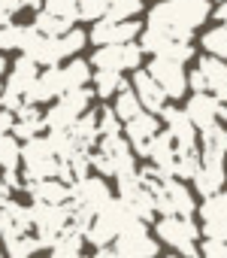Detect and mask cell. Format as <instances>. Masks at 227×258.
Masks as SVG:
<instances>
[{
  "instance_id": "obj_21",
  "label": "cell",
  "mask_w": 227,
  "mask_h": 258,
  "mask_svg": "<svg viewBox=\"0 0 227 258\" xmlns=\"http://www.w3.org/2000/svg\"><path fill=\"white\" fill-rule=\"evenodd\" d=\"M134 91L140 94V100H143V106L149 109V112H161L164 106H167V91L161 88V82L149 73V70H143V67H137L134 70Z\"/></svg>"
},
{
  "instance_id": "obj_48",
  "label": "cell",
  "mask_w": 227,
  "mask_h": 258,
  "mask_svg": "<svg viewBox=\"0 0 227 258\" xmlns=\"http://www.w3.org/2000/svg\"><path fill=\"white\" fill-rule=\"evenodd\" d=\"M7 67H10V64H7V58H0V76L7 73Z\"/></svg>"
},
{
  "instance_id": "obj_49",
  "label": "cell",
  "mask_w": 227,
  "mask_h": 258,
  "mask_svg": "<svg viewBox=\"0 0 227 258\" xmlns=\"http://www.w3.org/2000/svg\"><path fill=\"white\" fill-rule=\"evenodd\" d=\"M106 4H119V0H106Z\"/></svg>"
},
{
  "instance_id": "obj_17",
  "label": "cell",
  "mask_w": 227,
  "mask_h": 258,
  "mask_svg": "<svg viewBox=\"0 0 227 258\" xmlns=\"http://www.w3.org/2000/svg\"><path fill=\"white\" fill-rule=\"evenodd\" d=\"M197 213L203 219V234L206 237H227V191L224 188L203 198Z\"/></svg>"
},
{
  "instance_id": "obj_9",
  "label": "cell",
  "mask_w": 227,
  "mask_h": 258,
  "mask_svg": "<svg viewBox=\"0 0 227 258\" xmlns=\"http://www.w3.org/2000/svg\"><path fill=\"white\" fill-rule=\"evenodd\" d=\"M140 64H143V46L134 40L97 46V52L91 55V67L97 70H137Z\"/></svg>"
},
{
  "instance_id": "obj_52",
  "label": "cell",
  "mask_w": 227,
  "mask_h": 258,
  "mask_svg": "<svg viewBox=\"0 0 227 258\" xmlns=\"http://www.w3.org/2000/svg\"><path fill=\"white\" fill-rule=\"evenodd\" d=\"M218 4H221V0H218Z\"/></svg>"
},
{
  "instance_id": "obj_36",
  "label": "cell",
  "mask_w": 227,
  "mask_h": 258,
  "mask_svg": "<svg viewBox=\"0 0 227 258\" xmlns=\"http://www.w3.org/2000/svg\"><path fill=\"white\" fill-rule=\"evenodd\" d=\"M200 43H203V49H206L209 55H218V58L227 61V25H218V28L206 31Z\"/></svg>"
},
{
  "instance_id": "obj_27",
  "label": "cell",
  "mask_w": 227,
  "mask_h": 258,
  "mask_svg": "<svg viewBox=\"0 0 227 258\" xmlns=\"http://www.w3.org/2000/svg\"><path fill=\"white\" fill-rule=\"evenodd\" d=\"M70 134L76 137V143L82 146V149H94L97 146V140H100V131H97V112H82L76 121H73V127H70Z\"/></svg>"
},
{
  "instance_id": "obj_38",
  "label": "cell",
  "mask_w": 227,
  "mask_h": 258,
  "mask_svg": "<svg viewBox=\"0 0 227 258\" xmlns=\"http://www.w3.org/2000/svg\"><path fill=\"white\" fill-rule=\"evenodd\" d=\"M122 124H125V121L119 118L116 106H103V109L97 112V131H100V137H116V134H122V131H125Z\"/></svg>"
},
{
  "instance_id": "obj_43",
  "label": "cell",
  "mask_w": 227,
  "mask_h": 258,
  "mask_svg": "<svg viewBox=\"0 0 227 258\" xmlns=\"http://www.w3.org/2000/svg\"><path fill=\"white\" fill-rule=\"evenodd\" d=\"M200 255H212V258H227V237H206L200 246Z\"/></svg>"
},
{
  "instance_id": "obj_11",
  "label": "cell",
  "mask_w": 227,
  "mask_h": 258,
  "mask_svg": "<svg viewBox=\"0 0 227 258\" xmlns=\"http://www.w3.org/2000/svg\"><path fill=\"white\" fill-rule=\"evenodd\" d=\"M143 52H152V55H161V58H173V61H191L194 58V46H191V40H182V37H170V34H164V31H158V28H152V25H146L143 28Z\"/></svg>"
},
{
  "instance_id": "obj_19",
  "label": "cell",
  "mask_w": 227,
  "mask_h": 258,
  "mask_svg": "<svg viewBox=\"0 0 227 258\" xmlns=\"http://www.w3.org/2000/svg\"><path fill=\"white\" fill-rule=\"evenodd\" d=\"M70 191H73V201H76L79 207H88L91 213H97V210L112 198L106 179H103V176H91V173L82 176V179H76V182L70 185Z\"/></svg>"
},
{
  "instance_id": "obj_47",
  "label": "cell",
  "mask_w": 227,
  "mask_h": 258,
  "mask_svg": "<svg viewBox=\"0 0 227 258\" xmlns=\"http://www.w3.org/2000/svg\"><path fill=\"white\" fill-rule=\"evenodd\" d=\"M25 10H43V0H22Z\"/></svg>"
},
{
  "instance_id": "obj_51",
  "label": "cell",
  "mask_w": 227,
  "mask_h": 258,
  "mask_svg": "<svg viewBox=\"0 0 227 258\" xmlns=\"http://www.w3.org/2000/svg\"><path fill=\"white\" fill-rule=\"evenodd\" d=\"M0 255H4V249H0Z\"/></svg>"
},
{
  "instance_id": "obj_20",
  "label": "cell",
  "mask_w": 227,
  "mask_h": 258,
  "mask_svg": "<svg viewBox=\"0 0 227 258\" xmlns=\"http://www.w3.org/2000/svg\"><path fill=\"white\" fill-rule=\"evenodd\" d=\"M34 228V219H31V207L19 204V201H4L0 204V237H19V234H28Z\"/></svg>"
},
{
  "instance_id": "obj_15",
  "label": "cell",
  "mask_w": 227,
  "mask_h": 258,
  "mask_svg": "<svg viewBox=\"0 0 227 258\" xmlns=\"http://www.w3.org/2000/svg\"><path fill=\"white\" fill-rule=\"evenodd\" d=\"M224 179H227L224 155H206V152H200V167H197V173H194V179H191L194 188H197L203 198H209V195L221 191Z\"/></svg>"
},
{
  "instance_id": "obj_28",
  "label": "cell",
  "mask_w": 227,
  "mask_h": 258,
  "mask_svg": "<svg viewBox=\"0 0 227 258\" xmlns=\"http://www.w3.org/2000/svg\"><path fill=\"white\" fill-rule=\"evenodd\" d=\"M197 143L203 146L200 152H206V155H224L227 158V124L215 121V124L203 127L200 137H197Z\"/></svg>"
},
{
  "instance_id": "obj_3",
  "label": "cell",
  "mask_w": 227,
  "mask_h": 258,
  "mask_svg": "<svg viewBox=\"0 0 227 258\" xmlns=\"http://www.w3.org/2000/svg\"><path fill=\"white\" fill-rule=\"evenodd\" d=\"M85 43H88V34H85V31H76V28H70V31H64V34H55V37L43 34V40H40V46L31 52V58H34L40 67H55V64H61L64 58H73Z\"/></svg>"
},
{
  "instance_id": "obj_8",
  "label": "cell",
  "mask_w": 227,
  "mask_h": 258,
  "mask_svg": "<svg viewBox=\"0 0 227 258\" xmlns=\"http://www.w3.org/2000/svg\"><path fill=\"white\" fill-rule=\"evenodd\" d=\"M31 219H34V228H37L40 240H43V249H49L52 240L70 225V201L67 204H43V201H34Z\"/></svg>"
},
{
  "instance_id": "obj_41",
  "label": "cell",
  "mask_w": 227,
  "mask_h": 258,
  "mask_svg": "<svg viewBox=\"0 0 227 258\" xmlns=\"http://www.w3.org/2000/svg\"><path fill=\"white\" fill-rule=\"evenodd\" d=\"M106 10H109L106 0H79V19L82 22H97L106 16Z\"/></svg>"
},
{
  "instance_id": "obj_46",
  "label": "cell",
  "mask_w": 227,
  "mask_h": 258,
  "mask_svg": "<svg viewBox=\"0 0 227 258\" xmlns=\"http://www.w3.org/2000/svg\"><path fill=\"white\" fill-rule=\"evenodd\" d=\"M215 19H218L221 25H227V0H221V7L215 10Z\"/></svg>"
},
{
  "instance_id": "obj_45",
  "label": "cell",
  "mask_w": 227,
  "mask_h": 258,
  "mask_svg": "<svg viewBox=\"0 0 227 258\" xmlns=\"http://www.w3.org/2000/svg\"><path fill=\"white\" fill-rule=\"evenodd\" d=\"M10 195H13V188H10V182L4 179V173H0V204L10 201Z\"/></svg>"
},
{
  "instance_id": "obj_50",
  "label": "cell",
  "mask_w": 227,
  "mask_h": 258,
  "mask_svg": "<svg viewBox=\"0 0 227 258\" xmlns=\"http://www.w3.org/2000/svg\"><path fill=\"white\" fill-rule=\"evenodd\" d=\"M0 94H4V82H0Z\"/></svg>"
},
{
  "instance_id": "obj_26",
  "label": "cell",
  "mask_w": 227,
  "mask_h": 258,
  "mask_svg": "<svg viewBox=\"0 0 227 258\" xmlns=\"http://www.w3.org/2000/svg\"><path fill=\"white\" fill-rule=\"evenodd\" d=\"M146 158H149L155 167L173 173V164H176V140H173V134H170V131H158V134L152 137V143H149Z\"/></svg>"
},
{
  "instance_id": "obj_25",
  "label": "cell",
  "mask_w": 227,
  "mask_h": 258,
  "mask_svg": "<svg viewBox=\"0 0 227 258\" xmlns=\"http://www.w3.org/2000/svg\"><path fill=\"white\" fill-rule=\"evenodd\" d=\"M46 131V115L37 109V103H22L19 109H16V124H13V134L19 137V140H31V137H37V134H43Z\"/></svg>"
},
{
  "instance_id": "obj_30",
  "label": "cell",
  "mask_w": 227,
  "mask_h": 258,
  "mask_svg": "<svg viewBox=\"0 0 227 258\" xmlns=\"http://www.w3.org/2000/svg\"><path fill=\"white\" fill-rule=\"evenodd\" d=\"M94 79L91 73V61H70L67 67H61V82H64V91H73V88H85L88 82Z\"/></svg>"
},
{
  "instance_id": "obj_2",
  "label": "cell",
  "mask_w": 227,
  "mask_h": 258,
  "mask_svg": "<svg viewBox=\"0 0 227 258\" xmlns=\"http://www.w3.org/2000/svg\"><path fill=\"white\" fill-rule=\"evenodd\" d=\"M134 219H140V216H134V210H131L122 198H109V201L94 213V219H91L85 237H88V243H94V249H97V246H112V243H116V237H119Z\"/></svg>"
},
{
  "instance_id": "obj_23",
  "label": "cell",
  "mask_w": 227,
  "mask_h": 258,
  "mask_svg": "<svg viewBox=\"0 0 227 258\" xmlns=\"http://www.w3.org/2000/svg\"><path fill=\"white\" fill-rule=\"evenodd\" d=\"M61 94H64V82H61V70H58V64H55V67L40 70V76H37V79H34V85L28 88L25 100L40 106V103L55 100V97H61Z\"/></svg>"
},
{
  "instance_id": "obj_4",
  "label": "cell",
  "mask_w": 227,
  "mask_h": 258,
  "mask_svg": "<svg viewBox=\"0 0 227 258\" xmlns=\"http://www.w3.org/2000/svg\"><path fill=\"white\" fill-rule=\"evenodd\" d=\"M155 234L161 243L173 246L176 252H185V255H200V246H197V237H200V228L191 222V216H161L158 225H155Z\"/></svg>"
},
{
  "instance_id": "obj_13",
  "label": "cell",
  "mask_w": 227,
  "mask_h": 258,
  "mask_svg": "<svg viewBox=\"0 0 227 258\" xmlns=\"http://www.w3.org/2000/svg\"><path fill=\"white\" fill-rule=\"evenodd\" d=\"M143 34L140 22L137 19H122V22H112V19H97L91 34H88V43L94 46H109V43H131Z\"/></svg>"
},
{
  "instance_id": "obj_33",
  "label": "cell",
  "mask_w": 227,
  "mask_h": 258,
  "mask_svg": "<svg viewBox=\"0 0 227 258\" xmlns=\"http://www.w3.org/2000/svg\"><path fill=\"white\" fill-rule=\"evenodd\" d=\"M146 106H143V100H140V94L128 85V88H122L119 91V97H116V112H119V118L122 121H131L134 115H140Z\"/></svg>"
},
{
  "instance_id": "obj_12",
  "label": "cell",
  "mask_w": 227,
  "mask_h": 258,
  "mask_svg": "<svg viewBox=\"0 0 227 258\" xmlns=\"http://www.w3.org/2000/svg\"><path fill=\"white\" fill-rule=\"evenodd\" d=\"M146 70L161 82V88L167 91V97H173V100L185 97V91H188V73H185L182 61L152 55V61H149V67H146Z\"/></svg>"
},
{
  "instance_id": "obj_32",
  "label": "cell",
  "mask_w": 227,
  "mask_h": 258,
  "mask_svg": "<svg viewBox=\"0 0 227 258\" xmlns=\"http://www.w3.org/2000/svg\"><path fill=\"white\" fill-rule=\"evenodd\" d=\"M22 167V143L13 131L0 134V170H13Z\"/></svg>"
},
{
  "instance_id": "obj_6",
  "label": "cell",
  "mask_w": 227,
  "mask_h": 258,
  "mask_svg": "<svg viewBox=\"0 0 227 258\" xmlns=\"http://www.w3.org/2000/svg\"><path fill=\"white\" fill-rule=\"evenodd\" d=\"M91 91L88 88H73L64 91L58 97V103L46 112V131H64V127H73V121L91 106Z\"/></svg>"
},
{
  "instance_id": "obj_7",
  "label": "cell",
  "mask_w": 227,
  "mask_h": 258,
  "mask_svg": "<svg viewBox=\"0 0 227 258\" xmlns=\"http://www.w3.org/2000/svg\"><path fill=\"white\" fill-rule=\"evenodd\" d=\"M155 207L161 216H194V210H197L185 179H179V176H170L155 188Z\"/></svg>"
},
{
  "instance_id": "obj_37",
  "label": "cell",
  "mask_w": 227,
  "mask_h": 258,
  "mask_svg": "<svg viewBox=\"0 0 227 258\" xmlns=\"http://www.w3.org/2000/svg\"><path fill=\"white\" fill-rule=\"evenodd\" d=\"M49 143H52V149H55L58 158H70L73 152L82 149V146L76 143V137L70 134V127H64V131H49Z\"/></svg>"
},
{
  "instance_id": "obj_16",
  "label": "cell",
  "mask_w": 227,
  "mask_h": 258,
  "mask_svg": "<svg viewBox=\"0 0 227 258\" xmlns=\"http://www.w3.org/2000/svg\"><path fill=\"white\" fill-rule=\"evenodd\" d=\"M161 118L167 124V131L173 134L176 140V152H185V149H194L197 146V124L191 121V115L179 106H164L161 109Z\"/></svg>"
},
{
  "instance_id": "obj_35",
  "label": "cell",
  "mask_w": 227,
  "mask_h": 258,
  "mask_svg": "<svg viewBox=\"0 0 227 258\" xmlns=\"http://www.w3.org/2000/svg\"><path fill=\"white\" fill-rule=\"evenodd\" d=\"M197 167H200V152H197V146H194V149H185V152H176L173 176H179V179L188 182V179H194Z\"/></svg>"
},
{
  "instance_id": "obj_34",
  "label": "cell",
  "mask_w": 227,
  "mask_h": 258,
  "mask_svg": "<svg viewBox=\"0 0 227 258\" xmlns=\"http://www.w3.org/2000/svg\"><path fill=\"white\" fill-rule=\"evenodd\" d=\"M4 249H7L13 258H22V255L40 252V249H43V240L34 237V234H19V237H7V240H4Z\"/></svg>"
},
{
  "instance_id": "obj_24",
  "label": "cell",
  "mask_w": 227,
  "mask_h": 258,
  "mask_svg": "<svg viewBox=\"0 0 227 258\" xmlns=\"http://www.w3.org/2000/svg\"><path fill=\"white\" fill-rule=\"evenodd\" d=\"M197 70L206 79V91H212L218 100L227 103V61L218 55H206V58H200Z\"/></svg>"
},
{
  "instance_id": "obj_14",
  "label": "cell",
  "mask_w": 227,
  "mask_h": 258,
  "mask_svg": "<svg viewBox=\"0 0 227 258\" xmlns=\"http://www.w3.org/2000/svg\"><path fill=\"white\" fill-rule=\"evenodd\" d=\"M158 131H161V124H158V112H149V109H143L140 115H134L131 121H125V137H128L131 149H134L140 158H146L149 143H152V137H155Z\"/></svg>"
},
{
  "instance_id": "obj_1",
  "label": "cell",
  "mask_w": 227,
  "mask_h": 258,
  "mask_svg": "<svg viewBox=\"0 0 227 258\" xmlns=\"http://www.w3.org/2000/svg\"><path fill=\"white\" fill-rule=\"evenodd\" d=\"M209 16H212L209 0H161V4H155V10L149 13V25L170 34V37L191 40L194 31Z\"/></svg>"
},
{
  "instance_id": "obj_18",
  "label": "cell",
  "mask_w": 227,
  "mask_h": 258,
  "mask_svg": "<svg viewBox=\"0 0 227 258\" xmlns=\"http://www.w3.org/2000/svg\"><path fill=\"white\" fill-rule=\"evenodd\" d=\"M221 109H224V100H218L212 91H194L191 100L185 103V112L197 124V131H203V127L221 121Z\"/></svg>"
},
{
  "instance_id": "obj_44",
  "label": "cell",
  "mask_w": 227,
  "mask_h": 258,
  "mask_svg": "<svg viewBox=\"0 0 227 258\" xmlns=\"http://www.w3.org/2000/svg\"><path fill=\"white\" fill-rule=\"evenodd\" d=\"M13 124H16V112H13V109H7L4 103H0V134L13 131Z\"/></svg>"
},
{
  "instance_id": "obj_5",
  "label": "cell",
  "mask_w": 227,
  "mask_h": 258,
  "mask_svg": "<svg viewBox=\"0 0 227 258\" xmlns=\"http://www.w3.org/2000/svg\"><path fill=\"white\" fill-rule=\"evenodd\" d=\"M22 164H25V179H46V176H58V164L61 158L55 155L49 134H37L31 140H25L22 146Z\"/></svg>"
},
{
  "instance_id": "obj_39",
  "label": "cell",
  "mask_w": 227,
  "mask_h": 258,
  "mask_svg": "<svg viewBox=\"0 0 227 258\" xmlns=\"http://www.w3.org/2000/svg\"><path fill=\"white\" fill-rule=\"evenodd\" d=\"M43 10L64 19V22H70V25L79 22V0H43Z\"/></svg>"
},
{
  "instance_id": "obj_40",
  "label": "cell",
  "mask_w": 227,
  "mask_h": 258,
  "mask_svg": "<svg viewBox=\"0 0 227 258\" xmlns=\"http://www.w3.org/2000/svg\"><path fill=\"white\" fill-rule=\"evenodd\" d=\"M34 25H37L43 34H49V37H55V34H64V31H70V28H73L70 22H64V19H58V16H52V13H46V10H40V13H37Z\"/></svg>"
},
{
  "instance_id": "obj_42",
  "label": "cell",
  "mask_w": 227,
  "mask_h": 258,
  "mask_svg": "<svg viewBox=\"0 0 227 258\" xmlns=\"http://www.w3.org/2000/svg\"><path fill=\"white\" fill-rule=\"evenodd\" d=\"M19 40H22V25H16V22L0 25V52L19 49Z\"/></svg>"
},
{
  "instance_id": "obj_10",
  "label": "cell",
  "mask_w": 227,
  "mask_h": 258,
  "mask_svg": "<svg viewBox=\"0 0 227 258\" xmlns=\"http://www.w3.org/2000/svg\"><path fill=\"white\" fill-rule=\"evenodd\" d=\"M112 252L122 255V258H149V255H158V240L149 237V222L134 219V222L116 237Z\"/></svg>"
},
{
  "instance_id": "obj_22",
  "label": "cell",
  "mask_w": 227,
  "mask_h": 258,
  "mask_svg": "<svg viewBox=\"0 0 227 258\" xmlns=\"http://www.w3.org/2000/svg\"><path fill=\"white\" fill-rule=\"evenodd\" d=\"M25 191H28L34 201H43V204H67V201L73 198L70 182H64V179H58V176L25 179Z\"/></svg>"
},
{
  "instance_id": "obj_29",
  "label": "cell",
  "mask_w": 227,
  "mask_h": 258,
  "mask_svg": "<svg viewBox=\"0 0 227 258\" xmlns=\"http://www.w3.org/2000/svg\"><path fill=\"white\" fill-rule=\"evenodd\" d=\"M82 240H85V234H82L79 228L67 225V228H64V231L52 240L49 252H52L55 258H70V255H79V252H82Z\"/></svg>"
},
{
  "instance_id": "obj_31",
  "label": "cell",
  "mask_w": 227,
  "mask_h": 258,
  "mask_svg": "<svg viewBox=\"0 0 227 258\" xmlns=\"http://www.w3.org/2000/svg\"><path fill=\"white\" fill-rule=\"evenodd\" d=\"M91 82H94V91H97L100 97H112V94H119L122 88H128L122 70H97Z\"/></svg>"
}]
</instances>
